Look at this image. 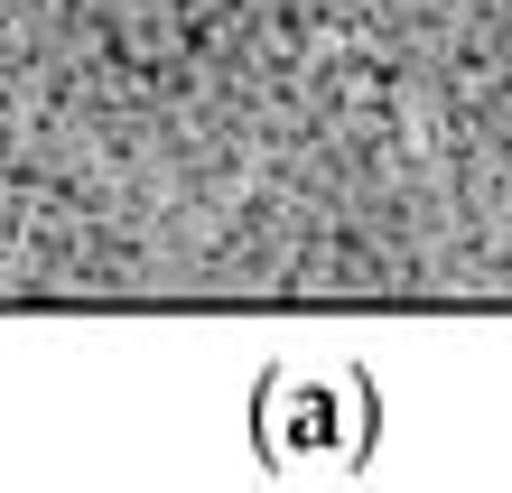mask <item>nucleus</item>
<instances>
[{
    "label": "nucleus",
    "mask_w": 512,
    "mask_h": 493,
    "mask_svg": "<svg viewBox=\"0 0 512 493\" xmlns=\"http://www.w3.org/2000/svg\"><path fill=\"white\" fill-rule=\"evenodd\" d=\"M252 428H261V456L280 475H345L364 456V428H373L364 373H345V363H280L252 400Z\"/></svg>",
    "instance_id": "obj_1"
}]
</instances>
